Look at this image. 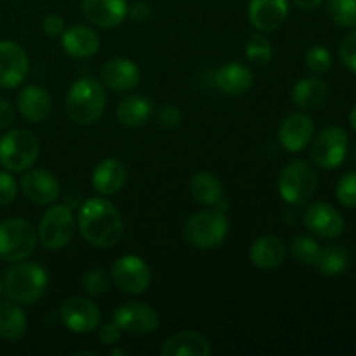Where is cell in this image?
Segmentation results:
<instances>
[{
	"instance_id": "23",
	"label": "cell",
	"mask_w": 356,
	"mask_h": 356,
	"mask_svg": "<svg viewBox=\"0 0 356 356\" xmlns=\"http://www.w3.org/2000/svg\"><path fill=\"white\" fill-rule=\"evenodd\" d=\"M99 37L96 31L83 24H75L61 33V47L72 58H90L99 51Z\"/></svg>"
},
{
	"instance_id": "18",
	"label": "cell",
	"mask_w": 356,
	"mask_h": 356,
	"mask_svg": "<svg viewBox=\"0 0 356 356\" xmlns=\"http://www.w3.org/2000/svg\"><path fill=\"white\" fill-rule=\"evenodd\" d=\"M82 14L99 28H115L127 17V0H82Z\"/></svg>"
},
{
	"instance_id": "19",
	"label": "cell",
	"mask_w": 356,
	"mask_h": 356,
	"mask_svg": "<svg viewBox=\"0 0 356 356\" xmlns=\"http://www.w3.org/2000/svg\"><path fill=\"white\" fill-rule=\"evenodd\" d=\"M289 16L287 0H250L249 19L256 30L275 31L285 23Z\"/></svg>"
},
{
	"instance_id": "36",
	"label": "cell",
	"mask_w": 356,
	"mask_h": 356,
	"mask_svg": "<svg viewBox=\"0 0 356 356\" xmlns=\"http://www.w3.org/2000/svg\"><path fill=\"white\" fill-rule=\"evenodd\" d=\"M336 197L344 207L356 209V170L346 172L337 181Z\"/></svg>"
},
{
	"instance_id": "47",
	"label": "cell",
	"mask_w": 356,
	"mask_h": 356,
	"mask_svg": "<svg viewBox=\"0 0 356 356\" xmlns=\"http://www.w3.org/2000/svg\"><path fill=\"white\" fill-rule=\"evenodd\" d=\"M351 159H353V162L356 163V146L353 148V152H351Z\"/></svg>"
},
{
	"instance_id": "11",
	"label": "cell",
	"mask_w": 356,
	"mask_h": 356,
	"mask_svg": "<svg viewBox=\"0 0 356 356\" xmlns=\"http://www.w3.org/2000/svg\"><path fill=\"white\" fill-rule=\"evenodd\" d=\"M63 325L73 334H89L99 327L101 312L97 305L90 299L72 296L65 299L59 308Z\"/></svg>"
},
{
	"instance_id": "8",
	"label": "cell",
	"mask_w": 356,
	"mask_h": 356,
	"mask_svg": "<svg viewBox=\"0 0 356 356\" xmlns=\"http://www.w3.org/2000/svg\"><path fill=\"white\" fill-rule=\"evenodd\" d=\"M75 232V216L70 205H52L42 216L38 225V240L49 250H59L66 247Z\"/></svg>"
},
{
	"instance_id": "37",
	"label": "cell",
	"mask_w": 356,
	"mask_h": 356,
	"mask_svg": "<svg viewBox=\"0 0 356 356\" xmlns=\"http://www.w3.org/2000/svg\"><path fill=\"white\" fill-rule=\"evenodd\" d=\"M17 181L9 170H0V207L13 204L17 197Z\"/></svg>"
},
{
	"instance_id": "13",
	"label": "cell",
	"mask_w": 356,
	"mask_h": 356,
	"mask_svg": "<svg viewBox=\"0 0 356 356\" xmlns=\"http://www.w3.org/2000/svg\"><path fill=\"white\" fill-rule=\"evenodd\" d=\"M30 61L19 44L10 40L0 42V87L14 89L26 79Z\"/></svg>"
},
{
	"instance_id": "31",
	"label": "cell",
	"mask_w": 356,
	"mask_h": 356,
	"mask_svg": "<svg viewBox=\"0 0 356 356\" xmlns=\"http://www.w3.org/2000/svg\"><path fill=\"white\" fill-rule=\"evenodd\" d=\"M291 252L299 263L315 266L316 261H318L320 257V252H322V247H320V243L316 242L315 238H312V236L299 235L292 240Z\"/></svg>"
},
{
	"instance_id": "27",
	"label": "cell",
	"mask_w": 356,
	"mask_h": 356,
	"mask_svg": "<svg viewBox=\"0 0 356 356\" xmlns=\"http://www.w3.org/2000/svg\"><path fill=\"white\" fill-rule=\"evenodd\" d=\"M190 193L198 204L209 205V207H212L221 198H225L221 179L214 172H209V170H200V172L191 177Z\"/></svg>"
},
{
	"instance_id": "14",
	"label": "cell",
	"mask_w": 356,
	"mask_h": 356,
	"mask_svg": "<svg viewBox=\"0 0 356 356\" xmlns=\"http://www.w3.org/2000/svg\"><path fill=\"white\" fill-rule=\"evenodd\" d=\"M19 190L31 204L49 205L58 200L61 186H59L58 177L49 170L26 169L19 181Z\"/></svg>"
},
{
	"instance_id": "12",
	"label": "cell",
	"mask_w": 356,
	"mask_h": 356,
	"mask_svg": "<svg viewBox=\"0 0 356 356\" xmlns=\"http://www.w3.org/2000/svg\"><path fill=\"white\" fill-rule=\"evenodd\" d=\"M113 320L124 332L136 334V336L153 334L160 325L159 313L152 306L143 302H125L118 306L113 313Z\"/></svg>"
},
{
	"instance_id": "41",
	"label": "cell",
	"mask_w": 356,
	"mask_h": 356,
	"mask_svg": "<svg viewBox=\"0 0 356 356\" xmlns=\"http://www.w3.org/2000/svg\"><path fill=\"white\" fill-rule=\"evenodd\" d=\"M42 30L49 35V37H61L65 28V19L59 14H49L42 21Z\"/></svg>"
},
{
	"instance_id": "17",
	"label": "cell",
	"mask_w": 356,
	"mask_h": 356,
	"mask_svg": "<svg viewBox=\"0 0 356 356\" xmlns=\"http://www.w3.org/2000/svg\"><path fill=\"white\" fill-rule=\"evenodd\" d=\"M139 80H141V72L131 59H110L101 68V82L113 92H129L139 86Z\"/></svg>"
},
{
	"instance_id": "38",
	"label": "cell",
	"mask_w": 356,
	"mask_h": 356,
	"mask_svg": "<svg viewBox=\"0 0 356 356\" xmlns=\"http://www.w3.org/2000/svg\"><path fill=\"white\" fill-rule=\"evenodd\" d=\"M339 56L341 61L344 63L350 72L356 73V28L350 35L344 37V40L339 45Z\"/></svg>"
},
{
	"instance_id": "1",
	"label": "cell",
	"mask_w": 356,
	"mask_h": 356,
	"mask_svg": "<svg viewBox=\"0 0 356 356\" xmlns=\"http://www.w3.org/2000/svg\"><path fill=\"white\" fill-rule=\"evenodd\" d=\"M80 235L94 247L110 249L124 236V221L120 212L103 197L87 198L76 216Z\"/></svg>"
},
{
	"instance_id": "25",
	"label": "cell",
	"mask_w": 356,
	"mask_h": 356,
	"mask_svg": "<svg viewBox=\"0 0 356 356\" xmlns=\"http://www.w3.org/2000/svg\"><path fill=\"white\" fill-rule=\"evenodd\" d=\"M285 254H287V247L284 240L278 238L277 235H264L254 240L249 256L254 266L261 270H273L284 263Z\"/></svg>"
},
{
	"instance_id": "33",
	"label": "cell",
	"mask_w": 356,
	"mask_h": 356,
	"mask_svg": "<svg viewBox=\"0 0 356 356\" xmlns=\"http://www.w3.org/2000/svg\"><path fill=\"white\" fill-rule=\"evenodd\" d=\"M245 56L252 65L266 66L273 59V47L270 40L261 33L252 35L245 44Z\"/></svg>"
},
{
	"instance_id": "20",
	"label": "cell",
	"mask_w": 356,
	"mask_h": 356,
	"mask_svg": "<svg viewBox=\"0 0 356 356\" xmlns=\"http://www.w3.org/2000/svg\"><path fill=\"white\" fill-rule=\"evenodd\" d=\"M127 179V169L118 159H104L94 167L92 188L103 197H111L124 188Z\"/></svg>"
},
{
	"instance_id": "48",
	"label": "cell",
	"mask_w": 356,
	"mask_h": 356,
	"mask_svg": "<svg viewBox=\"0 0 356 356\" xmlns=\"http://www.w3.org/2000/svg\"><path fill=\"white\" fill-rule=\"evenodd\" d=\"M0 292H2V285H0Z\"/></svg>"
},
{
	"instance_id": "29",
	"label": "cell",
	"mask_w": 356,
	"mask_h": 356,
	"mask_svg": "<svg viewBox=\"0 0 356 356\" xmlns=\"http://www.w3.org/2000/svg\"><path fill=\"white\" fill-rule=\"evenodd\" d=\"M152 117V101L145 96H127L117 106V118L127 127H141Z\"/></svg>"
},
{
	"instance_id": "21",
	"label": "cell",
	"mask_w": 356,
	"mask_h": 356,
	"mask_svg": "<svg viewBox=\"0 0 356 356\" xmlns=\"http://www.w3.org/2000/svg\"><path fill=\"white\" fill-rule=\"evenodd\" d=\"M211 343L205 336L195 330H183L170 336L160 348L162 356H209Z\"/></svg>"
},
{
	"instance_id": "35",
	"label": "cell",
	"mask_w": 356,
	"mask_h": 356,
	"mask_svg": "<svg viewBox=\"0 0 356 356\" xmlns=\"http://www.w3.org/2000/svg\"><path fill=\"white\" fill-rule=\"evenodd\" d=\"M305 61L306 66H308L313 73H316V75L329 73L334 65L332 54H330L329 49L323 47V45H315V47L309 49V51L306 52Z\"/></svg>"
},
{
	"instance_id": "28",
	"label": "cell",
	"mask_w": 356,
	"mask_h": 356,
	"mask_svg": "<svg viewBox=\"0 0 356 356\" xmlns=\"http://www.w3.org/2000/svg\"><path fill=\"white\" fill-rule=\"evenodd\" d=\"M26 330V315L16 301H0V337L17 341Z\"/></svg>"
},
{
	"instance_id": "46",
	"label": "cell",
	"mask_w": 356,
	"mask_h": 356,
	"mask_svg": "<svg viewBox=\"0 0 356 356\" xmlns=\"http://www.w3.org/2000/svg\"><path fill=\"white\" fill-rule=\"evenodd\" d=\"M110 355H111V356H117V355H122V356H124V355H127V351L122 350V348H117V350L110 351Z\"/></svg>"
},
{
	"instance_id": "6",
	"label": "cell",
	"mask_w": 356,
	"mask_h": 356,
	"mask_svg": "<svg viewBox=\"0 0 356 356\" xmlns=\"http://www.w3.org/2000/svg\"><path fill=\"white\" fill-rule=\"evenodd\" d=\"M318 186V176L312 163L305 160H294L284 167L278 177L280 197L291 205L308 204Z\"/></svg>"
},
{
	"instance_id": "22",
	"label": "cell",
	"mask_w": 356,
	"mask_h": 356,
	"mask_svg": "<svg viewBox=\"0 0 356 356\" xmlns=\"http://www.w3.org/2000/svg\"><path fill=\"white\" fill-rule=\"evenodd\" d=\"M214 82L228 96H242L252 87L254 73L249 66L238 61H232L222 65L216 72Z\"/></svg>"
},
{
	"instance_id": "44",
	"label": "cell",
	"mask_w": 356,
	"mask_h": 356,
	"mask_svg": "<svg viewBox=\"0 0 356 356\" xmlns=\"http://www.w3.org/2000/svg\"><path fill=\"white\" fill-rule=\"evenodd\" d=\"M292 2H294L299 9L313 10V9H316V7L322 6L323 0H292Z\"/></svg>"
},
{
	"instance_id": "2",
	"label": "cell",
	"mask_w": 356,
	"mask_h": 356,
	"mask_svg": "<svg viewBox=\"0 0 356 356\" xmlns=\"http://www.w3.org/2000/svg\"><path fill=\"white\" fill-rule=\"evenodd\" d=\"M104 106H106L104 86L92 76L76 80L66 94V115L75 124H94L103 115Z\"/></svg>"
},
{
	"instance_id": "40",
	"label": "cell",
	"mask_w": 356,
	"mask_h": 356,
	"mask_svg": "<svg viewBox=\"0 0 356 356\" xmlns=\"http://www.w3.org/2000/svg\"><path fill=\"white\" fill-rule=\"evenodd\" d=\"M159 124L165 129H174L181 124V111L174 104H165L159 111Z\"/></svg>"
},
{
	"instance_id": "24",
	"label": "cell",
	"mask_w": 356,
	"mask_h": 356,
	"mask_svg": "<svg viewBox=\"0 0 356 356\" xmlns=\"http://www.w3.org/2000/svg\"><path fill=\"white\" fill-rule=\"evenodd\" d=\"M17 110L28 122L40 124L47 120L52 110V101L47 90L40 86H28L17 96Z\"/></svg>"
},
{
	"instance_id": "3",
	"label": "cell",
	"mask_w": 356,
	"mask_h": 356,
	"mask_svg": "<svg viewBox=\"0 0 356 356\" xmlns=\"http://www.w3.org/2000/svg\"><path fill=\"white\" fill-rule=\"evenodd\" d=\"M47 285L49 275L45 268L40 264L19 261L7 271L3 291L7 298L19 305H33L45 294Z\"/></svg>"
},
{
	"instance_id": "39",
	"label": "cell",
	"mask_w": 356,
	"mask_h": 356,
	"mask_svg": "<svg viewBox=\"0 0 356 356\" xmlns=\"http://www.w3.org/2000/svg\"><path fill=\"white\" fill-rule=\"evenodd\" d=\"M122 332H124V330L120 329V325H118L115 320L104 323V325L99 329L101 344H104V346H113V344H117L118 341H120Z\"/></svg>"
},
{
	"instance_id": "15",
	"label": "cell",
	"mask_w": 356,
	"mask_h": 356,
	"mask_svg": "<svg viewBox=\"0 0 356 356\" xmlns=\"http://www.w3.org/2000/svg\"><path fill=\"white\" fill-rule=\"evenodd\" d=\"M305 225L313 235L332 240L343 235L346 222L336 207L325 204V202H315L306 209Z\"/></svg>"
},
{
	"instance_id": "10",
	"label": "cell",
	"mask_w": 356,
	"mask_h": 356,
	"mask_svg": "<svg viewBox=\"0 0 356 356\" xmlns=\"http://www.w3.org/2000/svg\"><path fill=\"white\" fill-rule=\"evenodd\" d=\"M111 280L129 296L143 294L152 282V270L143 257L127 254L118 257L111 266Z\"/></svg>"
},
{
	"instance_id": "16",
	"label": "cell",
	"mask_w": 356,
	"mask_h": 356,
	"mask_svg": "<svg viewBox=\"0 0 356 356\" xmlns=\"http://www.w3.org/2000/svg\"><path fill=\"white\" fill-rule=\"evenodd\" d=\"M313 136H315V124L312 117L302 111H296L285 117L278 131L282 146L291 153L302 152L312 143Z\"/></svg>"
},
{
	"instance_id": "34",
	"label": "cell",
	"mask_w": 356,
	"mask_h": 356,
	"mask_svg": "<svg viewBox=\"0 0 356 356\" xmlns=\"http://www.w3.org/2000/svg\"><path fill=\"white\" fill-rule=\"evenodd\" d=\"M82 289L87 296L90 298H101L110 289V278H108L106 271L101 268H92V270L86 271L82 277Z\"/></svg>"
},
{
	"instance_id": "26",
	"label": "cell",
	"mask_w": 356,
	"mask_h": 356,
	"mask_svg": "<svg viewBox=\"0 0 356 356\" xmlns=\"http://www.w3.org/2000/svg\"><path fill=\"white\" fill-rule=\"evenodd\" d=\"M329 94V87L318 76H306L292 89V101L301 110H316L322 106Z\"/></svg>"
},
{
	"instance_id": "7",
	"label": "cell",
	"mask_w": 356,
	"mask_h": 356,
	"mask_svg": "<svg viewBox=\"0 0 356 356\" xmlns=\"http://www.w3.org/2000/svg\"><path fill=\"white\" fill-rule=\"evenodd\" d=\"M38 139L24 129H14L0 138V165L9 172H24L38 159Z\"/></svg>"
},
{
	"instance_id": "4",
	"label": "cell",
	"mask_w": 356,
	"mask_h": 356,
	"mask_svg": "<svg viewBox=\"0 0 356 356\" xmlns=\"http://www.w3.org/2000/svg\"><path fill=\"white\" fill-rule=\"evenodd\" d=\"M229 232L226 211L214 207L193 214L184 222V238L188 243L202 250H211L225 242Z\"/></svg>"
},
{
	"instance_id": "45",
	"label": "cell",
	"mask_w": 356,
	"mask_h": 356,
	"mask_svg": "<svg viewBox=\"0 0 356 356\" xmlns=\"http://www.w3.org/2000/svg\"><path fill=\"white\" fill-rule=\"evenodd\" d=\"M350 124H351V127L356 131V104L353 106V110L350 111Z\"/></svg>"
},
{
	"instance_id": "32",
	"label": "cell",
	"mask_w": 356,
	"mask_h": 356,
	"mask_svg": "<svg viewBox=\"0 0 356 356\" xmlns=\"http://www.w3.org/2000/svg\"><path fill=\"white\" fill-rule=\"evenodd\" d=\"M327 13L339 26H356V0H327Z\"/></svg>"
},
{
	"instance_id": "42",
	"label": "cell",
	"mask_w": 356,
	"mask_h": 356,
	"mask_svg": "<svg viewBox=\"0 0 356 356\" xmlns=\"http://www.w3.org/2000/svg\"><path fill=\"white\" fill-rule=\"evenodd\" d=\"M127 16L131 17V19L138 21V23H145V21H148L149 17H152V7H149L145 0H138V2H134L132 6H129Z\"/></svg>"
},
{
	"instance_id": "30",
	"label": "cell",
	"mask_w": 356,
	"mask_h": 356,
	"mask_svg": "<svg viewBox=\"0 0 356 356\" xmlns=\"http://www.w3.org/2000/svg\"><path fill=\"white\" fill-rule=\"evenodd\" d=\"M315 266L325 277H339L350 268V256L343 247L329 245L322 249Z\"/></svg>"
},
{
	"instance_id": "43",
	"label": "cell",
	"mask_w": 356,
	"mask_h": 356,
	"mask_svg": "<svg viewBox=\"0 0 356 356\" xmlns=\"http://www.w3.org/2000/svg\"><path fill=\"white\" fill-rule=\"evenodd\" d=\"M14 122V108L3 97H0V129L10 127Z\"/></svg>"
},
{
	"instance_id": "5",
	"label": "cell",
	"mask_w": 356,
	"mask_h": 356,
	"mask_svg": "<svg viewBox=\"0 0 356 356\" xmlns=\"http://www.w3.org/2000/svg\"><path fill=\"white\" fill-rule=\"evenodd\" d=\"M37 229L30 221L21 218L0 222V259L19 263L28 259L37 247Z\"/></svg>"
},
{
	"instance_id": "9",
	"label": "cell",
	"mask_w": 356,
	"mask_h": 356,
	"mask_svg": "<svg viewBox=\"0 0 356 356\" xmlns=\"http://www.w3.org/2000/svg\"><path fill=\"white\" fill-rule=\"evenodd\" d=\"M350 149L348 132L341 127H327L315 138L312 146V160L325 170L343 165Z\"/></svg>"
}]
</instances>
